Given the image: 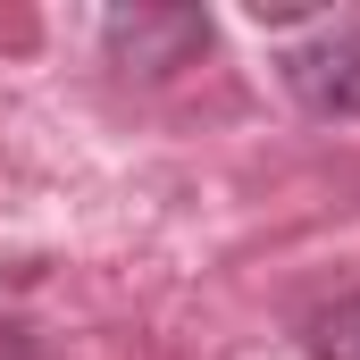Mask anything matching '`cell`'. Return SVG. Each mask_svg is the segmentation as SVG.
<instances>
[{
    "label": "cell",
    "instance_id": "obj_2",
    "mask_svg": "<svg viewBox=\"0 0 360 360\" xmlns=\"http://www.w3.org/2000/svg\"><path fill=\"white\" fill-rule=\"evenodd\" d=\"M285 92H293L310 117H360V25L285 51Z\"/></svg>",
    "mask_w": 360,
    "mask_h": 360
},
{
    "label": "cell",
    "instance_id": "obj_1",
    "mask_svg": "<svg viewBox=\"0 0 360 360\" xmlns=\"http://www.w3.org/2000/svg\"><path fill=\"white\" fill-rule=\"evenodd\" d=\"M101 42H109L117 68L168 76V68H184L193 51H210V17H201V8H117V17L101 25Z\"/></svg>",
    "mask_w": 360,
    "mask_h": 360
},
{
    "label": "cell",
    "instance_id": "obj_3",
    "mask_svg": "<svg viewBox=\"0 0 360 360\" xmlns=\"http://www.w3.org/2000/svg\"><path fill=\"white\" fill-rule=\"evenodd\" d=\"M310 360H360V293H344V302H327L310 327Z\"/></svg>",
    "mask_w": 360,
    "mask_h": 360
}]
</instances>
